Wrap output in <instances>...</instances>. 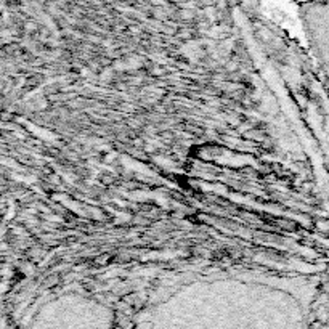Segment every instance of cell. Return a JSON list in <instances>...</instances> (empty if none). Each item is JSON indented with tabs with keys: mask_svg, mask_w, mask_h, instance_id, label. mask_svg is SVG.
I'll return each mask as SVG.
<instances>
[{
	"mask_svg": "<svg viewBox=\"0 0 329 329\" xmlns=\"http://www.w3.org/2000/svg\"><path fill=\"white\" fill-rule=\"evenodd\" d=\"M294 2H299V4H309V2H313V0H294Z\"/></svg>",
	"mask_w": 329,
	"mask_h": 329,
	"instance_id": "obj_1",
	"label": "cell"
},
{
	"mask_svg": "<svg viewBox=\"0 0 329 329\" xmlns=\"http://www.w3.org/2000/svg\"><path fill=\"white\" fill-rule=\"evenodd\" d=\"M202 2H204V0H202ZM205 2H211V0H205Z\"/></svg>",
	"mask_w": 329,
	"mask_h": 329,
	"instance_id": "obj_2",
	"label": "cell"
}]
</instances>
